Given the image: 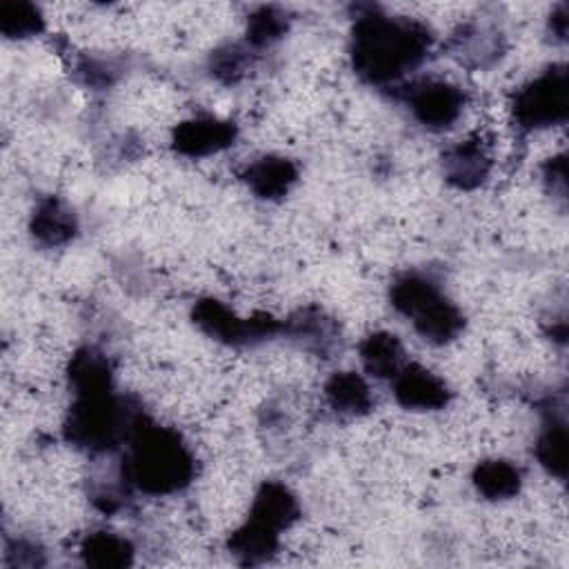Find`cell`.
Wrapping results in <instances>:
<instances>
[{"instance_id": "12", "label": "cell", "mask_w": 569, "mask_h": 569, "mask_svg": "<svg viewBox=\"0 0 569 569\" xmlns=\"http://www.w3.org/2000/svg\"><path fill=\"white\" fill-rule=\"evenodd\" d=\"M242 180L262 200H280L298 180V167L282 156H262L247 164Z\"/></svg>"}, {"instance_id": "13", "label": "cell", "mask_w": 569, "mask_h": 569, "mask_svg": "<svg viewBox=\"0 0 569 569\" xmlns=\"http://www.w3.org/2000/svg\"><path fill=\"white\" fill-rule=\"evenodd\" d=\"M29 231L40 244L60 247L78 233V218L67 202L49 196L36 204L29 220Z\"/></svg>"}, {"instance_id": "2", "label": "cell", "mask_w": 569, "mask_h": 569, "mask_svg": "<svg viewBox=\"0 0 569 569\" xmlns=\"http://www.w3.org/2000/svg\"><path fill=\"white\" fill-rule=\"evenodd\" d=\"M122 476L149 496H167L184 489L196 473V460L182 438L164 427L147 422L131 433Z\"/></svg>"}, {"instance_id": "16", "label": "cell", "mask_w": 569, "mask_h": 569, "mask_svg": "<svg viewBox=\"0 0 569 569\" xmlns=\"http://www.w3.org/2000/svg\"><path fill=\"white\" fill-rule=\"evenodd\" d=\"M358 351H360V362H362L365 371L373 378L393 380L396 373L407 365L400 338L389 331L369 333L360 342Z\"/></svg>"}, {"instance_id": "10", "label": "cell", "mask_w": 569, "mask_h": 569, "mask_svg": "<svg viewBox=\"0 0 569 569\" xmlns=\"http://www.w3.org/2000/svg\"><path fill=\"white\" fill-rule=\"evenodd\" d=\"M491 169V160L480 140H460L442 153V173L456 189L480 187Z\"/></svg>"}, {"instance_id": "28", "label": "cell", "mask_w": 569, "mask_h": 569, "mask_svg": "<svg viewBox=\"0 0 569 569\" xmlns=\"http://www.w3.org/2000/svg\"><path fill=\"white\" fill-rule=\"evenodd\" d=\"M565 176H567V171H565V156L549 158V162L545 164V182L551 187V191L556 189L560 196H565V189H567Z\"/></svg>"}, {"instance_id": "18", "label": "cell", "mask_w": 569, "mask_h": 569, "mask_svg": "<svg viewBox=\"0 0 569 569\" xmlns=\"http://www.w3.org/2000/svg\"><path fill=\"white\" fill-rule=\"evenodd\" d=\"M329 407L342 416H362L373 407L367 380L356 371H338L325 385Z\"/></svg>"}, {"instance_id": "7", "label": "cell", "mask_w": 569, "mask_h": 569, "mask_svg": "<svg viewBox=\"0 0 569 569\" xmlns=\"http://www.w3.org/2000/svg\"><path fill=\"white\" fill-rule=\"evenodd\" d=\"M465 100V91L445 80H422L407 91L411 116L431 131L451 127L460 118Z\"/></svg>"}, {"instance_id": "1", "label": "cell", "mask_w": 569, "mask_h": 569, "mask_svg": "<svg viewBox=\"0 0 569 569\" xmlns=\"http://www.w3.org/2000/svg\"><path fill=\"white\" fill-rule=\"evenodd\" d=\"M431 42L433 36L422 22L367 7L351 29V67L369 84H393L422 64Z\"/></svg>"}, {"instance_id": "25", "label": "cell", "mask_w": 569, "mask_h": 569, "mask_svg": "<svg viewBox=\"0 0 569 569\" xmlns=\"http://www.w3.org/2000/svg\"><path fill=\"white\" fill-rule=\"evenodd\" d=\"M249 67H251V47L236 44V42L216 49L209 58L211 76L224 84L238 82Z\"/></svg>"}, {"instance_id": "8", "label": "cell", "mask_w": 569, "mask_h": 569, "mask_svg": "<svg viewBox=\"0 0 569 569\" xmlns=\"http://www.w3.org/2000/svg\"><path fill=\"white\" fill-rule=\"evenodd\" d=\"M238 127L231 120L216 116H196L173 129L171 147L187 158H204L233 144Z\"/></svg>"}, {"instance_id": "21", "label": "cell", "mask_w": 569, "mask_h": 569, "mask_svg": "<svg viewBox=\"0 0 569 569\" xmlns=\"http://www.w3.org/2000/svg\"><path fill=\"white\" fill-rule=\"evenodd\" d=\"M473 487L487 500H507L520 491L522 473L509 460H485L473 469Z\"/></svg>"}, {"instance_id": "9", "label": "cell", "mask_w": 569, "mask_h": 569, "mask_svg": "<svg viewBox=\"0 0 569 569\" xmlns=\"http://www.w3.org/2000/svg\"><path fill=\"white\" fill-rule=\"evenodd\" d=\"M393 396L398 405L411 411H436L451 400L447 382L420 365H405L396 373Z\"/></svg>"}, {"instance_id": "27", "label": "cell", "mask_w": 569, "mask_h": 569, "mask_svg": "<svg viewBox=\"0 0 569 569\" xmlns=\"http://www.w3.org/2000/svg\"><path fill=\"white\" fill-rule=\"evenodd\" d=\"M4 560L11 567H38L44 562V551L31 540H13L4 549Z\"/></svg>"}, {"instance_id": "3", "label": "cell", "mask_w": 569, "mask_h": 569, "mask_svg": "<svg viewBox=\"0 0 569 569\" xmlns=\"http://www.w3.org/2000/svg\"><path fill=\"white\" fill-rule=\"evenodd\" d=\"M144 420L142 411L131 407L113 389L76 396L64 418L62 431L69 445L89 453L109 451L129 440Z\"/></svg>"}, {"instance_id": "5", "label": "cell", "mask_w": 569, "mask_h": 569, "mask_svg": "<svg viewBox=\"0 0 569 569\" xmlns=\"http://www.w3.org/2000/svg\"><path fill=\"white\" fill-rule=\"evenodd\" d=\"M567 69L562 64H553L529 80L516 91L511 102L513 120L525 131L562 124L567 120Z\"/></svg>"}, {"instance_id": "4", "label": "cell", "mask_w": 569, "mask_h": 569, "mask_svg": "<svg viewBox=\"0 0 569 569\" xmlns=\"http://www.w3.org/2000/svg\"><path fill=\"white\" fill-rule=\"evenodd\" d=\"M389 300L393 309L411 320L413 329L433 345L451 342L465 327L462 311L442 293L440 284L425 273L409 271L396 278Z\"/></svg>"}, {"instance_id": "14", "label": "cell", "mask_w": 569, "mask_h": 569, "mask_svg": "<svg viewBox=\"0 0 569 569\" xmlns=\"http://www.w3.org/2000/svg\"><path fill=\"white\" fill-rule=\"evenodd\" d=\"M300 516V507L296 496L280 482H264L249 509V518L276 529L284 531L289 529Z\"/></svg>"}, {"instance_id": "11", "label": "cell", "mask_w": 569, "mask_h": 569, "mask_svg": "<svg viewBox=\"0 0 569 569\" xmlns=\"http://www.w3.org/2000/svg\"><path fill=\"white\" fill-rule=\"evenodd\" d=\"M282 331L291 340L300 342L307 351H313L316 356H322V358H331V353L340 342L336 322L316 307L296 311L289 320L282 322Z\"/></svg>"}, {"instance_id": "6", "label": "cell", "mask_w": 569, "mask_h": 569, "mask_svg": "<svg viewBox=\"0 0 569 569\" xmlns=\"http://www.w3.org/2000/svg\"><path fill=\"white\" fill-rule=\"evenodd\" d=\"M191 316L200 331L229 347H249L276 336L282 329V325L267 313L240 318L216 298L198 300Z\"/></svg>"}, {"instance_id": "19", "label": "cell", "mask_w": 569, "mask_h": 569, "mask_svg": "<svg viewBox=\"0 0 569 569\" xmlns=\"http://www.w3.org/2000/svg\"><path fill=\"white\" fill-rule=\"evenodd\" d=\"M69 385L76 396L111 389V365L96 347H82L71 356Z\"/></svg>"}, {"instance_id": "20", "label": "cell", "mask_w": 569, "mask_h": 569, "mask_svg": "<svg viewBox=\"0 0 569 569\" xmlns=\"http://www.w3.org/2000/svg\"><path fill=\"white\" fill-rule=\"evenodd\" d=\"M80 556L89 567L120 569L133 562V545L116 531L98 529L82 540Z\"/></svg>"}, {"instance_id": "29", "label": "cell", "mask_w": 569, "mask_h": 569, "mask_svg": "<svg viewBox=\"0 0 569 569\" xmlns=\"http://www.w3.org/2000/svg\"><path fill=\"white\" fill-rule=\"evenodd\" d=\"M549 24H551V31L556 33V38L562 40L565 33H567V4H560V7L551 13Z\"/></svg>"}, {"instance_id": "26", "label": "cell", "mask_w": 569, "mask_h": 569, "mask_svg": "<svg viewBox=\"0 0 569 569\" xmlns=\"http://www.w3.org/2000/svg\"><path fill=\"white\" fill-rule=\"evenodd\" d=\"M76 78L84 87L91 89H107L116 82L120 76V64L113 58H96V56H84L76 64Z\"/></svg>"}, {"instance_id": "24", "label": "cell", "mask_w": 569, "mask_h": 569, "mask_svg": "<svg viewBox=\"0 0 569 569\" xmlns=\"http://www.w3.org/2000/svg\"><path fill=\"white\" fill-rule=\"evenodd\" d=\"M289 18L280 7H260L247 20V44L251 49H262L273 44L284 36Z\"/></svg>"}, {"instance_id": "22", "label": "cell", "mask_w": 569, "mask_h": 569, "mask_svg": "<svg viewBox=\"0 0 569 569\" xmlns=\"http://www.w3.org/2000/svg\"><path fill=\"white\" fill-rule=\"evenodd\" d=\"M536 458L538 462L553 476L565 478L567 471V425L558 413H549L538 440H536Z\"/></svg>"}, {"instance_id": "23", "label": "cell", "mask_w": 569, "mask_h": 569, "mask_svg": "<svg viewBox=\"0 0 569 569\" xmlns=\"http://www.w3.org/2000/svg\"><path fill=\"white\" fill-rule=\"evenodd\" d=\"M42 29H44V18L36 4L22 2V0L0 2V31L7 38L22 40V38L38 36Z\"/></svg>"}, {"instance_id": "17", "label": "cell", "mask_w": 569, "mask_h": 569, "mask_svg": "<svg viewBox=\"0 0 569 569\" xmlns=\"http://www.w3.org/2000/svg\"><path fill=\"white\" fill-rule=\"evenodd\" d=\"M280 542V531L247 518L244 525H240L229 536V553L242 562V565H262L267 562Z\"/></svg>"}, {"instance_id": "15", "label": "cell", "mask_w": 569, "mask_h": 569, "mask_svg": "<svg viewBox=\"0 0 569 569\" xmlns=\"http://www.w3.org/2000/svg\"><path fill=\"white\" fill-rule=\"evenodd\" d=\"M451 56L467 67H487L502 56V36L485 24H467L451 38Z\"/></svg>"}]
</instances>
